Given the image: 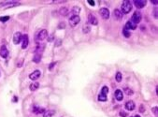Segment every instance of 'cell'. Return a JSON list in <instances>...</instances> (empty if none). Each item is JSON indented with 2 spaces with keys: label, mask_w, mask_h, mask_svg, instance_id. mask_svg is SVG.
I'll list each match as a JSON object with an SVG mask.
<instances>
[{
  "label": "cell",
  "mask_w": 158,
  "mask_h": 117,
  "mask_svg": "<svg viewBox=\"0 0 158 117\" xmlns=\"http://www.w3.org/2000/svg\"><path fill=\"white\" fill-rule=\"evenodd\" d=\"M109 93V88L107 86H103L102 89H101V93L100 94H103V95H107Z\"/></svg>",
  "instance_id": "26"
},
{
  "label": "cell",
  "mask_w": 158,
  "mask_h": 117,
  "mask_svg": "<svg viewBox=\"0 0 158 117\" xmlns=\"http://www.w3.org/2000/svg\"><path fill=\"white\" fill-rule=\"evenodd\" d=\"M23 43H22V49H26L28 46V43H29V39H28V36L27 35H23Z\"/></svg>",
  "instance_id": "10"
},
{
  "label": "cell",
  "mask_w": 158,
  "mask_h": 117,
  "mask_svg": "<svg viewBox=\"0 0 158 117\" xmlns=\"http://www.w3.org/2000/svg\"><path fill=\"white\" fill-rule=\"evenodd\" d=\"M107 95H103V94H99L98 95V100L101 101V102H104V101H107Z\"/></svg>",
  "instance_id": "20"
},
{
  "label": "cell",
  "mask_w": 158,
  "mask_h": 117,
  "mask_svg": "<svg viewBox=\"0 0 158 117\" xmlns=\"http://www.w3.org/2000/svg\"><path fill=\"white\" fill-rule=\"evenodd\" d=\"M124 90H125V92L126 93V95H128V96H131V95H133V91H132L130 88H128V87H126V88L124 89Z\"/></svg>",
  "instance_id": "27"
},
{
  "label": "cell",
  "mask_w": 158,
  "mask_h": 117,
  "mask_svg": "<svg viewBox=\"0 0 158 117\" xmlns=\"http://www.w3.org/2000/svg\"><path fill=\"white\" fill-rule=\"evenodd\" d=\"M17 100H18V98L15 97V98H13V102H17Z\"/></svg>",
  "instance_id": "37"
},
{
  "label": "cell",
  "mask_w": 158,
  "mask_h": 117,
  "mask_svg": "<svg viewBox=\"0 0 158 117\" xmlns=\"http://www.w3.org/2000/svg\"><path fill=\"white\" fill-rule=\"evenodd\" d=\"M153 112H154V113L155 114V115H157L158 114V108L157 107L153 108Z\"/></svg>",
  "instance_id": "30"
},
{
  "label": "cell",
  "mask_w": 158,
  "mask_h": 117,
  "mask_svg": "<svg viewBox=\"0 0 158 117\" xmlns=\"http://www.w3.org/2000/svg\"><path fill=\"white\" fill-rule=\"evenodd\" d=\"M88 21H89V23H91V24H94V25H96V24L98 23L97 19L95 18V16L93 15V14H89Z\"/></svg>",
  "instance_id": "12"
},
{
  "label": "cell",
  "mask_w": 158,
  "mask_h": 117,
  "mask_svg": "<svg viewBox=\"0 0 158 117\" xmlns=\"http://www.w3.org/2000/svg\"><path fill=\"white\" fill-rule=\"evenodd\" d=\"M79 12H80V9H79V7H73L72 8V13H73V15L79 16Z\"/></svg>",
  "instance_id": "21"
},
{
  "label": "cell",
  "mask_w": 158,
  "mask_h": 117,
  "mask_svg": "<svg viewBox=\"0 0 158 117\" xmlns=\"http://www.w3.org/2000/svg\"><path fill=\"white\" fill-rule=\"evenodd\" d=\"M140 112H145V109H144V106H143V105H140Z\"/></svg>",
  "instance_id": "33"
},
{
  "label": "cell",
  "mask_w": 158,
  "mask_h": 117,
  "mask_svg": "<svg viewBox=\"0 0 158 117\" xmlns=\"http://www.w3.org/2000/svg\"><path fill=\"white\" fill-rule=\"evenodd\" d=\"M146 1L145 0H135L134 1V4L135 6L138 8V9H142V8H144L145 6H146Z\"/></svg>",
  "instance_id": "9"
},
{
  "label": "cell",
  "mask_w": 158,
  "mask_h": 117,
  "mask_svg": "<svg viewBox=\"0 0 158 117\" xmlns=\"http://www.w3.org/2000/svg\"><path fill=\"white\" fill-rule=\"evenodd\" d=\"M59 14L62 15V16H66V15L68 14V9H67V8H65V7L61 8L60 10H59Z\"/></svg>",
  "instance_id": "18"
},
{
  "label": "cell",
  "mask_w": 158,
  "mask_h": 117,
  "mask_svg": "<svg viewBox=\"0 0 158 117\" xmlns=\"http://www.w3.org/2000/svg\"><path fill=\"white\" fill-rule=\"evenodd\" d=\"M131 10H132V4H131L130 1H124V2H123V5H122V8H121L122 13L127 14V13H129Z\"/></svg>",
  "instance_id": "1"
},
{
  "label": "cell",
  "mask_w": 158,
  "mask_h": 117,
  "mask_svg": "<svg viewBox=\"0 0 158 117\" xmlns=\"http://www.w3.org/2000/svg\"><path fill=\"white\" fill-rule=\"evenodd\" d=\"M41 60V54H37V53H35V55L33 57V61L35 63H39Z\"/></svg>",
  "instance_id": "19"
},
{
  "label": "cell",
  "mask_w": 158,
  "mask_h": 117,
  "mask_svg": "<svg viewBox=\"0 0 158 117\" xmlns=\"http://www.w3.org/2000/svg\"><path fill=\"white\" fill-rule=\"evenodd\" d=\"M132 20H131V22L133 23H135V24H137V23H139L141 21V19H142V17H141V13H140V11H135L134 13H133V15H132Z\"/></svg>",
  "instance_id": "2"
},
{
  "label": "cell",
  "mask_w": 158,
  "mask_h": 117,
  "mask_svg": "<svg viewBox=\"0 0 158 117\" xmlns=\"http://www.w3.org/2000/svg\"><path fill=\"white\" fill-rule=\"evenodd\" d=\"M115 98H116L118 101H122L123 100V98H124V94L122 92L120 89H117L116 91H115Z\"/></svg>",
  "instance_id": "11"
},
{
  "label": "cell",
  "mask_w": 158,
  "mask_h": 117,
  "mask_svg": "<svg viewBox=\"0 0 158 117\" xmlns=\"http://www.w3.org/2000/svg\"><path fill=\"white\" fill-rule=\"evenodd\" d=\"M114 16L116 17L117 20H121L123 18V13H122V11L120 9H114Z\"/></svg>",
  "instance_id": "17"
},
{
  "label": "cell",
  "mask_w": 158,
  "mask_h": 117,
  "mask_svg": "<svg viewBox=\"0 0 158 117\" xmlns=\"http://www.w3.org/2000/svg\"><path fill=\"white\" fill-rule=\"evenodd\" d=\"M9 20V16H2V17H0V22H2V23H5V22H7Z\"/></svg>",
  "instance_id": "28"
},
{
  "label": "cell",
  "mask_w": 158,
  "mask_h": 117,
  "mask_svg": "<svg viewBox=\"0 0 158 117\" xmlns=\"http://www.w3.org/2000/svg\"><path fill=\"white\" fill-rule=\"evenodd\" d=\"M65 23H59V28H61V29H64V28H65Z\"/></svg>",
  "instance_id": "32"
},
{
  "label": "cell",
  "mask_w": 158,
  "mask_h": 117,
  "mask_svg": "<svg viewBox=\"0 0 158 117\" xmlns=\"http://www.w3.org/2000/svg\"><path fill=\"white\" fill-rule=\"evenodd\" d=\"M123 34H124V36H125L126 37H130V36H131L129 30H127L126 28H124V30H123Z\"/></svg>",
  "instance_id": "25"
},
{
  "label": "cell",
  "mask_w": 158,
  "mask_h": 117,
  "mask_svg": "<svg viewBox=\"0 0 158 117\" xmlns=\"http://www.w3.org/2000/svg\"><path fill=\"white\" fill-rule=\"evenodd\" d=\"M8 55H9V51H8L7 47L5 45H2L0 48V56L3 57V58H7Z\"/></svg>",
  "instance_id": "7"
},
{
  "label": "cell",
  "mask_w": 158,
  "mask_h": 117,
  "mask_svg": "<svg viewBox=\"0 0 158 117\" xmlns=\"http://www.w3.org/2000/svg\"><path fill=\"white\" fill-rule=\"evenodd\" d=\"M115 79H116V82L120 83L123 79V76H122V73L121 72H117L116 73V76H115Z\"/></svg>",
  "instance_id": "24"
},
{
  "label": "cell",
  "mask_w": 158,
  "mask_h": 117,
  "mask_svg": "<svg viewBox=\"0 0 158 117\" xmlns=\"http://www.w3.org/2000/svg\"><path fill=\"white\" fill-rule=\"evenodd\" d=\"M126 108L128 111H133L135 109V103L133 102L132 100H129L126 103Z\"/></svg>",
  "instance_id": "15"
},
{
  "label": "cell",
  "mask_w": 158,
  "mask_h": 117,
  "mask_svg": "<svg viewBox=\"0 0 158 117\" xmlns=\"http://www.w3.org/2000/svg\"><path fill=\"white\" fill-rule=\"evenodd\" d=\"M154 18H156V19L158 18V12H157V9H154Z\"/></svg>",
  "instance_id": "29"
},
{
  "label": "cell",
  "mask_w": 158,
  "mask_h": 117,
  "mask_svg": "<svg viewBox=\"0 0 158 117\" xmlns=\"http://www.w3.org/2000/svg\"><path fill=\"white\" fill-rule=\"evenodd\" d=\"M53 113H54L53 111H45V112L43 113V117H51Z\"/></svg>",
  "instance_id": "22"
},
{
  "label": "cell",
  "mask_w": 158,
  "mask_h": 117,
  "mask_svg": "<svg viewBox=\"0 0 158 117\" xmlns=\"http://www.w3.org/2000/svg\"><path fill=\"white\" fill-rule=\"evenodd\" d=\"M22 37H23V36H22V33H20V32L15 33V34H14V36H13L14 44H19V43L21 42V40H22Z\"/></svg>",
  "instance_id": "8"
},
{
  "label": "cell",
  "mask_w": 158,
  "mask_h": 117,
  "mask_svg": "<svg viewBox=\"0 0 158 117\" xmlns=\"http://www.w3.org/2000/svg\"><path fill=\"white\" fill-rule=\"evenodd\" d=\"M120 116L126 117V116H127V113H126V112H120Z\"/></svg>",
  "instance_id": "31"
},
{
  "label": "cell",
  "mask_w": 158,
  "mask_h": 117,
  "mask_svg": "<svg viewBox=\"0 0 158 117\" xmlns=\"http://www.w3.org/2000/svg\"><path fill=\"white\" fill-rule=\"evenodd\" d=\"M45 109L44 108H40V107H34L33 109V112H35L36 114H40V113H44L45 112Z\"/></svg>",
  "instance_id": "16"
},
{
  "label": "cell",
  "mask_w": 158,
  "mask_h": 117,
  "mask_svg": "<svg viewBox=\"0 0 158 117\" xmlns=\"http://www.w3.org/2000/svg\"><path fill=\"white\" fill-rule=\"evenodd\" d=\"M20 3H18V2H8V3H1L0 4V7H4V8H11V7H14V6H17V5H19Z\"/></svg>",
  "instance_id": "13"
},
{
  "label": "cell",
  "mask_w": 158,
  "mask_h": 117,
  "mask_svg": "<svg viewBox=\"0 0 158 117\" xmlns=\"http://www.w3.org/2000/svg\"><path fill=\"white\" fill-rule=\"evenodd\" d=\"M99 13L101 15V17H102L103 19H105V20H108V19L110 18V10H109L107 8H102V9H100Z\"/></svg>",
  "instance_id": "4"
},
{
  "label": "cell",
  "mask_w": 158,
  "mask_h": 117,
  "mask_svg": "<svg viewBox=\"0 0 158 117\" xmlns=\"http://www.w3.org/2000/svg\"><path fill=\"white\" fill-rule=\"evenodd\" d=\"M127 30H135L136 28H137V25H136L135 23H133L131 21H129V22H127V23H126V27Z\"/></svg>",
  "instance_id": "14"
},
{
  "label": "cell",
  "mask_w": 158,
  "mask_h": 117,
  "mask_svg": "<svg viewBox=\"0 0 158 117\" xmlns=\"http://www.w3.org/2000/svg\"><path fill=\"white\" fill-rule=\"evenodd\" d=\"M88 3L91 6H95V1H93V0H88Z\"/></svg>",
  "instance_id": "34"
},
{
  "label": "cell",
  "mask_w": 158,
  "mask_h": 117,
  "mask_svg": "<svg viewBox=\"0 0 158 117\" xmlns=\"http://www.w3.org/2000/svg\"><path fill=\"white\" fill-rule=\"evenodd\" d=\"M79 21H80L79 16L73 15V16H72V17L69 19V24L71 25V26H72V27H74L75 25H77V24L79 23Z\"/></svg>",
  "instance_id": "5"
},
{
  "label": "cell",
  "mask_w": 158,
  "mask_h": 117,
  "mask_svg": "<svg viewBox=\"0 0 158 117\" xmlns=\"http://www.w3.org/2000/svg\"><path fill=\"white\" fill-rule=\"evenodd\" d=\"M132 117H140L139 114H136V115H134V116H132Z\"/></svg>",
  "instance_id": "38"
},
{
  "label": "cell",
  "mask_w": 158,
  "mask_h": 117,
  "mask_svg": "<svg viewBox=\"0 0 158 117\" xmlns=\"http://www.w3.org/2000/svg\"><path fill=\"white\" fill-rule=\"evenodd\" d=\"M47 36H48L47 30L46 29H42V30H40V31L38 32V34L37 35L36 39H37V40H44V39L47 37Z\"/></svg>",
  "instance_id": "3"
},
{
  "label": "cell",
  "mask_w": 158,
  "mask_h": 117,
  "mask_svg": "<svg viewBox=\"0 0 158 117\" xmlns=\"http://www.w3.org/2000/svg\"><path fill=\"white\" fill-rule=\"evenodd\" d=\"M54 65H55V63H51V65H50V67H49V69H51V68L54 67Z\"/></svg>",
  "instance_id": "35"
},
{
  "label": "cell",
  "mask_w": 158,
  "mask_h": 117,
  "mask_svg": "<svg viewBox=\"0 0 158 117\" xmlns=\"http://www.w3.org/2000/svg\"><path fill=\"white\" fill-rule=\"evenodd\" d=\"M40 75H41L40 70L37 69L29 75V78H30V80H32V81H36V80H37L39 77H40Z\"/></svg>",
  "instance_id": "6"
},
{
  "label": "cell",
  "mask_w": 158,
  "mask_h": 117,
  "mask_svg": "<svg viewBox=\"0 0 158 117\" xmlns=\"http://www.w3.org/2000/svg\"><path fill=\"white\" fill-rule=\"evenodd\" d=\"M38 86H39V84H37V83H33V84L30 85V90H31V91H36V90L38 88Z\"/></svg>",
  "instance_id": "23"
},
{
  "label": "cell",
  "mask_w": 158,
  "mask_h": 117,
  "mask_svg": "<svg viewBox=\"0 0 158 117\" xmlns=\"http://www.w3.org/2000/svg\"><path fill=\"white\" fill-rule=\"evenodd\" d=\"M151 2H152V3H153V4H154V5L158 4V1H157V0H152Z\"/></svg>",
  "instance_id": "36"
}]
</instances>
